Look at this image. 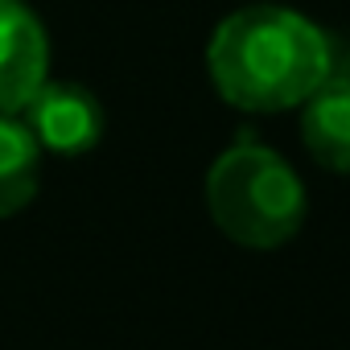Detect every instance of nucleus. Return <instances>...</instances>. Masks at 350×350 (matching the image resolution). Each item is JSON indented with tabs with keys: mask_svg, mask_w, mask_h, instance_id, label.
Here are the masks:
<instances>
[{
	"mask_svg": "<svg viewBox=\"0 0 350 350\" xmlns=\"http://www.w3.org/2000/svg\"><path fill=\"white\" fill-rule=\"evenodd\" d=\"M338 66L334 38L297 9L247 5L227 13L206 42V75L235 111L301 107Z\"/></svg>",
	"mask_w": 350,
	"mask_h": 350,
	"instance_id": "1",
	"label": "nucleus"
},
{
	"mask_svg": "<svg viewBox=\"0 0 350 350\" xmlns=\"http://www.w3.org/2000/svg\"><path fill=\"white\" fill-rule=\"evenodd\" d=\"M206 211L231 243L272 252L301 231L309 198L297 169L276 148L239 136L206 169Z\"/></svg>",
	"mask_w": 350,
	"mask_h": 350,
	"instance_id": "2",
	"label": "nucleus"
},
{
	"mask_svg": "<svg viewBox=\"0 0 350 350\" xmlns=\"http://www.w3.org/2000/svg\"><path fill=\"white\" fill-rule=\"evenodd\" d=\"M21 120L38 136L42 152H54V157L91 152L107 128V111L95 99V91H87L83 83H70V79H46L38 87V95L21 107Z\"/></svg>",
	"mask_w": 350,
	"mask_h": 350,
	"instance_id": "3",
	"label": "nucleus"
},
{
	"mask_svg": "<svg viewBox=\"0 0 350 350\" xmlns=\"http://www.w3.org/2000/svg\"><path fill=\"white\" fill-rule=\"evenodd\" d=\"M50 79V38L25 0H0V116L21 107Z\"/></svg>",
	"mask_w": 350,
	"mask_h": 350,
	"instance_id": "4",
	"label": "nucleus"
},
{
	"mask_svg": "<svg viewBox=\"0 0 350 350\" xmlns=\"http://www.w3.org/2000/svg\"><path fill=\"white\" fill-rule=\"evenodd\" d=\"M301 140L329 173H350V70H329L301 103Z\"/></svg>",
	"mask_w": 350,
	"mask_h": 350,
	"instance_id": "5",
	"label": "nucleus"
},
{
	"mask_svg": "<svg viewBox=\"0 0 350 350\" xmlns=\"http://www.w3.org/2000/svg\"><path fill=\"white\" fill-rule=\"evenodd\" d=\"M42 190V144L21 116H0V219L21 215Z\"/></svg>",
	"mask_w": 350,
	"mask_h": 350,
	"instance_id": "6",
	"label": "nucleus"
}]
</instances>
